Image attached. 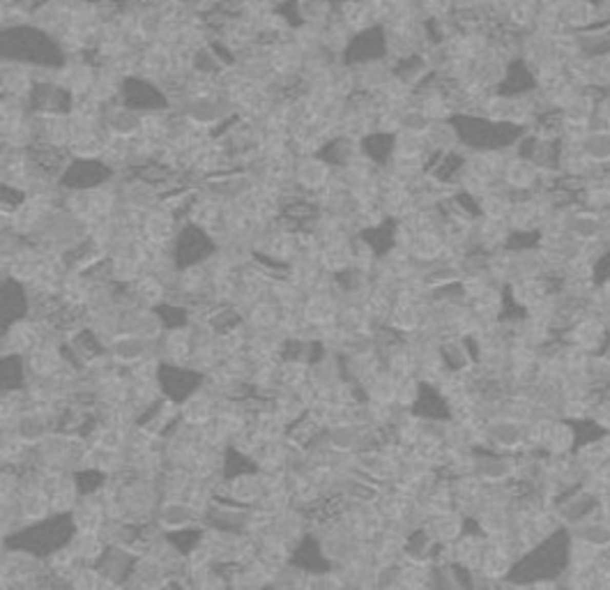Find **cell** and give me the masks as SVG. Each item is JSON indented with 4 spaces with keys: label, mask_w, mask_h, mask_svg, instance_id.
Returning a JSON list of instances; mask_svg holds the SVG:
<instances>
[{
    "label": "cell",
    "mask_w": 610,
    "mask_h": 590,
    "mask_svg": "<svg viewBox=\"0 0 610 590\" xmlns=\"http://www.w3.org/2000/svg\"><path fill=\"white\" fill-rule=\"evenodd\" d=\"M329 316H332V304H329L327 300H323V297H318V300H313L309 307H306V318L311 320H327Z\"/></svg>",
    "instance_id": "1"
},
{
    "label": "cell",
    "mask_w": 610,
    "mask_h": 590,
    "mask_svg": "<svg viewBox=\"0 0 610 590\" xmlns=\"http://www.w3.org/2000/svg\"><path fill=\"white\" fill-rule=\"evenodd\" d=\"M44 509H46V500L42 498V496L30 498V500H28V505H26V512L28 514H44Z\"/></svg>",
    "instance_id": "4"
},
{
    "label": "cell",
    "mask_w": 610,
    "mask_h": 590,
    "mask_svg": "<svg viewBox=\"0 0 610 590\" xmlns=\"http://www.w3.org/2000/svg\"><path fill=\"white\" fill-rule=\"evenodd\" d=\"M346 261H348V256H346V252H343L341 247H332L327 254H325V263H327L329 268H339Z\"/></svg>",
    "instance_id": "3"
},
{
    "label": "cell",
    "mask_w": 610,
    "mask_h": 590,
    "mask_svg": "<svg viewBox=\"0 0 610 590\" xmlns=\"http://www.w3.org/2000/svg\"><path fill=\"white\" fill-rule=\"evenodd\" d=\"M272 318H274V311L269 309V307H258L256 309V320L258 323H269Z\"/></svg>",
    "instance_id": "6"
},
{
    "label": "cell",
    "mask_w": 610,
    "mask_h": 590,
    "mask_svg": "<svg viewBox=\"0 0 610 590\" xmlns=\"http://www.w3.org/2000/svg\"><path fill=\"white\" fill-rule=\"evenodd\" d=\"M141 293H143L148 300H157L159 297V293H162V289H159L154 281H150V279H145L143 284H141Z\"/></svg>",
    "instance_id": "5"
},
{
    "label": "cell",
    "mask_w": 610,
    "mask_h": 590,
    "mask_svg": "<svg viewBox=\"0 0 610 590\" xmlns=\"http://www.w3.org/2000/svg\"><path fill=\"white\" fill-rule=\"evenodd\" d=\"M196 221H201V224H210L212 219L217 217V205H212V203H203V205L196 207Z\"/></svg>",
    "instance_id": "2"
}]
</instances>
